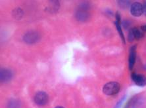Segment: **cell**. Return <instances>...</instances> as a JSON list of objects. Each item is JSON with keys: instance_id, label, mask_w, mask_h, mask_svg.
I'll list each match as a JSON object with an SVG mask.
<instances>
[{"instance_id": "obj_1", "label": "cell", "mask_w": 146, "mask_h": 108, "mask_svg": "<svg viewBox=\"0 0 146 108\" xmlns=\"http://www.w3.org/2000/svg\"><path fill=\"white\" fill-rule=\"evenodd\" d=\"M120 88H121V86L118 82H109L103 87V92L105 94L108 95V96H113V95L117 94L119 92Z\"/></svg>"}, {"instance_id": "obj_2", "label": "cell", "mask_w": 146, "mask_h": 108, "mask_svg": "<svg viewBox=\"0 0 146 108\" xmlns=\"http://www.w3.org/2000/svg\"><path fill=\"white\" fill-rule=\"evenodd\" d=\"M49 96L46 92L44 91H40L34 96V102L36 105L43 106L48 103Z\"/></svg>"}, {"instance_id": "obj_3", "label": "cell", "mask_w": 146, "mask_h": 108, "mask_svg": "<svg viewBox=\"0 0 146 108\" xmlns=\"http://www.w3.org/2000/svg\"><path fill=\"white\" fill-rule=\"evenodd\" d=\"M24 41L28 44H34L40 39V35L37 31H31L24 35Z\"/></svg>"}, {"instance_id": "obj_4", "label": "cell", "mask_w": 146, "mask_h": 108, "mask_svg": "<svg viewBox=\"0 0 146 108\" xmlns=\"http://www.w3.org/2000/svg\"><path fill=\"white\" fill-rule=\"evenodd\" d=\"M130 12L134 16H140L143 13V5L139 2H134L130 6Z\"/></svg>"}, {"instance_id": "obj_5", "label": "cell", "mask_w": 146, "mask_h": 108, "mask_svg": "<svg viewBox=\"0 0 146 108\" xmlns=\"http://www.w3.org/2000/svg\"><path fill=\"white\" fill-rule=\"evenodd\" d=\"M131 78L136 85L139 86H144L146 85V77L144 75L132 73L131 74Z\"/></svg>"}, {"instance_id": "obj_6", "label": "cell", "mask_w": 146, "mask_h": 108, "mask_svg": "<svg viewBox=\"0 0 146 108\" xmlns=\"http://www.w3.org/2000/svg\"><path fill=\"white\" fill-rule=\"evenodd\" d=\"M129 58H128V67L130 70H132L136 62V46L133 45L130 47L129 50Z\"/></svg>"}, {"instance_id": "obj_7", "label": "cell", "mask_w": 146, "mask_h": 108, "mask_svg": "<svg viewBox=\"0 0 146 108\" xmlns=\"http://www.w3.org/2000/svg\"><path fill=\"white\" fill-rule=\"evenodd\" d=\"M13 72L7 68H1L0 71V79L1 82H7L12 79Z\"/></svg>"}, {"instance_id": "obj_8", "label": "cell", "mask_w": 146, "mask_h": 108, "mask_svg": "<svg viewBox=\"0 0 146 108\" xmlns=\"http://www.w3.org/2000/svg\"><path fill=\"white\" fill-rule=\"evenodd\" d=\"M75 16L77 20L78 21H81V22H85L88 20L89 18V13L87 12L86 10L85 9H79L76 11Z\"/></svg>"}, {"instance_id": "obj_9", "label": "cell", "mask_w": 146, "mask_h": 108, "mask_svg": "<svg viewBox=\"0 0 146 108\" xmlns=\"http://www.w3.org/2000/svg\"><path fill=\"white\" fill-rule=\"evenodd\" d=\"M132 30L135 37V39H140L141 38H142L143 36L144 35V31H143V30L141 28L139 29L138 28V27H133Z\"/></svg>"}, {"instance_id": "obj_10", "label": "cell", "mask_w": 146, "mask_h": 108, "mask_svg": "<svg viewBox=\"0 0 146 108\" xmlns=\"http://www.w3.org/2000/svg\"><path fill=\"white\" fill-rule=\"evenodd\" d=\"M23 15V10L20 9V8H17V9H14L13 10V17L17 19V20H20Z\"/></svg>"}, {"instance_id": "obj_11", "label": "cell", "mask_w": 146, "mask_h": 108, "mask_svg": "<svg viewBox=\"0 0 146 108\" xmlns=\"http://www.w3.org/2000/svg\"><path fill=\"white\" fill-rule=\"evenodd\" d=\"M115 24L116 27H117L118 33H119V36L121 37L122 42H123L124 43H125V37H124L123 31H122V27H121V24H120V23H119V22H116V21H115Z\"/></svg>"}, {"instance_id": "obj_12", "label": "cell", "mask_w": 146, "mask_h": 108, "mask_svg": "<svg viewBox=\"0 0 146 108\" xmlns=\"http://www.w3.org/2000/svg\"><path fill=\"white\" fill-rule=\"evenodd\" d=\"M8 108H21V104L17 99H11L8 103Z\"/></svg>"}, {"instance_id": "obj_13", "label": "cell", "mask_w": 146, "mask_h": 108, "mask_svg": "<svg viewBox=\"0 0 146 108\" xmlns=\"http://www.w3.org/2000/svg\"><path fill=\"white\" fill-rule=\"evenodd\" d=\"M51 5L49 6V9L51 10V11H57L59 9V3L58 1H51Z\"/></svg>"}, {"instance_id": "obj_14", "label": "cell", "mask_w": 146, "mask_h": 108, "mask_svg": "<svg viewBox=\"0 0 146 108\" xmlns=\"http://www.w3.org/2000/svg\"><path fill=\"white\" fill-rule=\"evenodd\" d=\"M117 3L119 7L123 9H127L130 7V5L131 6V2L130 1H118Z\"/></svg>"}, {"instance_id": "obj_15", "label": "cell", "mask_w": 146, "mask_h": 108, "mask_svg": "<svg viewBox=\"0 0 146 108\" xmlns=\"http://www.w3.org/2000/svg\"><path fill=\"white\" fill-rule=\"evenodd\" d=\"M131 24H132V22L128 20H125L122 22V26H123V27L125 29H129L130 26H131Z\"/></svg>"}, {"instance_id": "obj_16", "label": "cell", "mask_w": 146, "mask_h": 108, "mask_svg": "<svg viewBox=\"0 0 146 108\" xmlns=\"http://www.w3.org/2000/svg\"><path fill=\"white\" fill-rule=\"evenodd\" d=\"M128 40L130 42H132L134 41L135 40V37H134V33H133V30H132V28L130 29L129 30V32H128Z\"/></svg>"}, {"instance_id": "obj_17", "label": "cell", "mask_w": 146, "mask_h": 108, "mask_svg": "<svg viewBox=\"0 0 146 108\" xmlns=\"http://www.w3.org/2000/svg\"><path fill=\"white\" fill-rule=\"evenodd\" d=\"M126 98V95H125V96H122V98H121V99H120L119 101H118V102L117 103V104H116V105L114 108H121V106H122V103H123V102H124V101L125 100Z\"/></svg>"}, {"instance_id": "obj_18", "label": "cell", "mask_w": 146, "mask_h": 108, "mask_svg": "<svg viewBox=\"0 0 146 108\" xmlns=\"http://www.w3.org/2000/svg\"><path fill=\"white\" fill-rule=\"evenodd\" d=\"M115 17H116V22H119L121 24V15H120V13L119 11H117V12H116Z\"/></svg>"}, {"instance_id": "obj_19", "label": "cell", "mask_w": 146, "mask_h": 108, "mask_svg": "<svg viewBox=\"0 0 146 108\" xmlns=\"http://www.w3.org/2000/svg\"><path fill=\"white\" fill-rule=\"evenodd\" d=\"M132 101H133V98H131L129 101H128L127 103H126V105H124V108H130L131 104H132Z\"/></svg>"}, {"instance_id": "obj_20", "label": "cell", "mask_w": 146, "mask_h": 108, "mask_svg": "<svg viewBox=\"0 0 146 108\" xmlns=\"http://www.w3.org/2000/svg\"><path fill=\"white\" fill-rule=\"evenodd\" d=\"M143 13L146 16V1H144V3L143 4Z\"/></svg>"}, {"instance_id": "obj_21", "label": "cell", "mask_w": 146, "mask_h": 108, "mask_svg": "<svg viewBox=\"0 0 146 108\" xmlns=\"http://www.w3.org/2000/svg\"><path fill=\"white\" fill-rule=\"evenodd\" d=\"M141 29H142L143 31H146V25H143L141 27Z\"/></svg>"}, {"instance_id": "obj_22", "label": "cell", "mask_w": 146, "mask_h": 108, "mask_svg": "<svg viewBox=\"0 0 146 108\" xmlns=\"http://www.w3.org/2000/svg\"><path fill=\"white\" fill-rule=\"evenodd\" d=\"M55 108H65V107H61V106H57V107H55Z\"/></svg>"}]
</instances>
